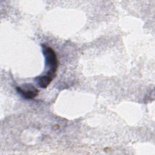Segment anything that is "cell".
<instances>
[{
    "mask_svg": "<svg viewBox=\"0 0 155 155\" xmlns=\"http://www.w3.org/2000/svg\"><path fill=\"white\" fill-rule=\"evenodd\" d=\"M16 89L19 93L27 99H32L36 97L39 92L34 86L28 84H24L22 86H18Z\"/></svg>",
    "mask_w": 155,
    "mask_h": 155,
    "instance_id": "7a4b0ae2",
    "label": "cell"
},
{
    "mask_svg": "<svg viewBox=\"0 0 155 155\" xmlns=\"http://www.w3.org/2000/svg\"><path fill=\"white\" fill-rule=\"evenodd\" d=\"M42 52L45 59V68L48 69L45 74L35 78V81L41 88H45L51 82L56 74L58 59L54 50L45 44H42Z\"/></svg>",
    "mask_w": 155,
    "mask_h": 155,
    "instance_id": "6da1fadb",
    "label": "cell"
}]
</instances>
